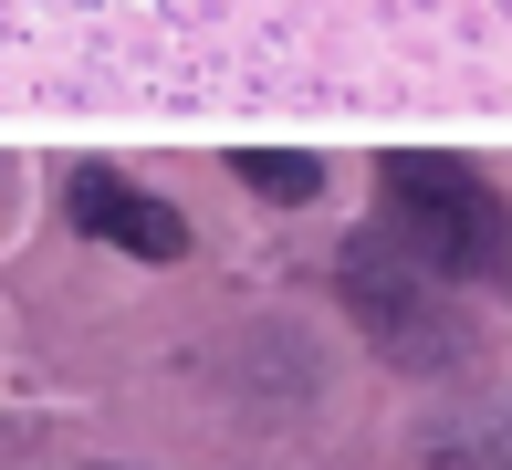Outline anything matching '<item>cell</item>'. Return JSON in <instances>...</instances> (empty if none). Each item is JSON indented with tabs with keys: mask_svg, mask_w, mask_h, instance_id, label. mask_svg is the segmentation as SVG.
<instances>
[{
	"mask_svg": "<svg viewBox=\"0 0 512 470\" xmlns=\"http://www.w3.org/2000/svg\"><path fill=\"white\" fill-rule=\"evenodd\" d=\"M377 199H387L398 251H408V262H429V272H450V282L512 262V209L492 199V178H481L471 157L387 147V157H377Z\"/></svg>",
	"mask_w": 512,
	"mask_h": 470,
	"instance_id": "cell-1",
	"label": "cell"
},
{
	"mask_svg": "<svg viewBox=\"0 0 512 470\" xmlns=\"http://www.w3.org/2000/svg\"><path fill=\"white\" fill-rule=\"evenodd\" d=\"M63 220L115 241V251H136V262H178L189 251V220L168 199H147L136 178H115V168H63Z\"/></svg>",
	"mask_w": 512,
	"mask_h": 470,
	"instance_id": "cell-2",
	"label": "cell"
},
{
	"mask_svg": "<svg viewBox=\"0 0 512 470\" xmlns=\"http://www.w3.org/2000/svg\"><path fill=\"white\" fill-rule=\"evenodd\" d=\"M345 303H356V324L387 356H408V366H450L460 356V335L429 314V282H398L387 251H345Z\"/></svg>",
	"mask_w": 512,
	"mask_h": 470,
	"instance_id": "cell-3",
	"label": "cell"
},
{
	"mask_svg": "<svg viewBox=\"0 0 512 470\" xmlns=\"http://www.w3.org/2000/svg\"><path fill=\"white\" fill-rule=\"evenodd\" d=\"M230 178H241L251 199H272V209L324 199V157H304V147H241V157H230Z\"/></svg>",
	"mask_w": 512,
	"mask_h": 470,
	"instance_id": "cell-4",
	"label": "cell"
}]
</instances>
